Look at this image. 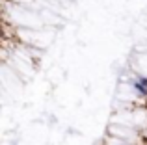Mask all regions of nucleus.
I'll list each match as a JSON object with an SVG mask.
<instances>
[{
  "mask_svg": "<svg viewBox=\"0 0 147 145\" xmlns=\"http://www.w3.org/2000/svg\"><path fill=\"white\" fill-rule=\"evenodd\" d=\"M134 87L138 89V93L147 97V78H138L136 82H134Z\"/></svg>",
  "mask_w": 147,
  "mask_h": 145,
  "instance_id": "obj_1",
  "label": "nucleus"
}]
</instances>
